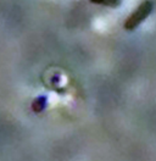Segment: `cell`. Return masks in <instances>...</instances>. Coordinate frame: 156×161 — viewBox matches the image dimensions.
<instances>
[{
    "label": "cell",
    "mask_w": 156,
    "mask_h": 161,
    "mask_svg": "<svg viewBox=\"0 0 156 161\" xmlns=\"http://www.w3.org/2000/svg\"><path fill=\"white\" fill-rule=\"evenodd\" d=\"M153 8H154V5H153V3L149 1V0L142 3V4L138 6V9L126 20V22H125V30H127V31L136 30V27L151 14Z\"/></svg>",
    "instance_id": "cell-1"
},
{
    "label": "cell",
    "mask_w": 156,
    "mask_h": 161,
    "mask_svg": "<svg viewBox=\"0 0 156 161\" xmlns=\"http://www.w3.org/2000/svg\"><path fill=\"white\" fill-rule=\"evenodd\" d=\"M45 105H47V98L45 97H39V98H37L34 100L32 108H33V110L36 111V112H40V111L44 110Z\"/></svg>",
    "instance_id": "cell-2"
},
{
    "label": "cell",
    "mask_w": 156,
    "mask_h": 161,
    "mask_svg": "<svg viewBox=\"0 0 156 161\" xmlns=\"http://www.w3.org/2000/svg\"><path fill=\"white\" fill-rule=\"evenodd\" d=\"M94 4H100V5H105V6H110V8H116L120 5V0H90Z\"/></svg>",
    "instance_id": "cell-3"
}]
</instances>
